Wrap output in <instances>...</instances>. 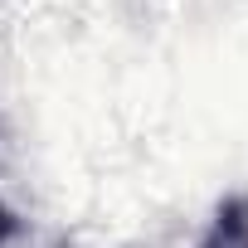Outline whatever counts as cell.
<instances>
[{"label":"cell","instance_id":"6da1fadb","mask_svg":"<svg viewBox=\"0 0 248 248\" xmlns=\"http://www.w3.org/2000/svg\"><path fill=\"white\" fill-rule=\"evenodd\" d=\"M200 248H248V195H229L214 209Z\"/></svg>","mask_w":248,"mask_h":248},{"label":"cell","instance_id":"7a4b0ae2","mask_svg":"<svg viewBox=\"0 0 248 248\" xmlns=\"http://www.w3.org/2000/svg\"><path fill=\"white\" fill-rule=\"evenodd\" d=\"M15 233H20V214H15V209H10L5 200H0V248H5V243H10Z\"/></svg>","mask_w":248,"mask_h":248}]
</instances>
